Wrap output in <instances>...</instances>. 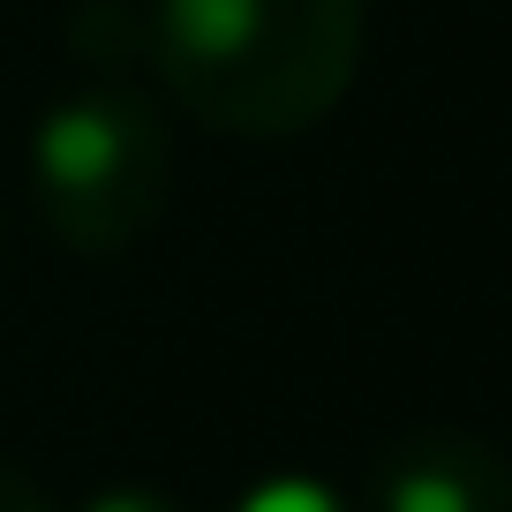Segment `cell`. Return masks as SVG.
I'll return each mask as SVG.
<instances>
[{
  "mask_svg": "<svg viewBox=\"0 0 512 512\" xmlns=\"http://www.w3.org/2000/svg\"><path fill=\"white\" fill-rule=\"evenodd\" d=\"M369 0H151L144 53L166 91L226 136H302L362 68Z\"/></svg>",
  "mask_w": 512,
  "mask_h": 512,
  "instance_id": "1",
  "label": "cell"
},
{
  "mask_svg": "<svg viewBox=\"0 0 512 512\" xmlns=\"http://www.w3.org/2000/svg\"><path fill=\"white\" fill-rule=\"evenodd\" d=\"M31 189L68 249H128L159 226L166 189H174V136L159 106L121 83H91L46 106L31 128Z\"/></svg>",
  "mask_w": 512,
  "mask_h": 512,
  "instance_id": "2",
  "label": "cell"
},
{
  "mask_svg": "<svg viewBox=\"0 0 512 512\" xmlns=\"http://www.w3.org/2000/svg\"><path fill=\"white\" fill-rule=\"evenodd\" d=\"M505 452L475 430H415L377 460V512H505Z\"/></svg>",
  "mask_w": 512,
  "mask_h": 512,
  "instance_id": "3",
  "label": "cell"
},
{
  "mask_svg": "<svg viewBox=\"0 0 512 512\" xmlns=\"http://www.w3.org/2000/svg\"><path fill=\"white\" fill-rule=\"evenodd\" d=\"M68 31H76V53L91 68H121L128 53L144 46V8L136 0H83Z\"/></svg>",
  "mask_w": 512,
  "mask_h": 512,
  "instance_id": "4",
  "label": "cell"
},
{
  "mask_svg": "<svg viewBox=\"0 0 512 512\" xmlns=\"http://www.w3.org/2000/svg\"><path fill=\"white\" fill-rule=\"evenodd\" d=\"M234 512H347V497L309 482V475H272V482H256Z\"/></svg>",
  "mask_w": 512,
  "mask_h": 512,
  "instance_id": "5",
  "label": "cell"
},
{
  "mask_svg": "<svg viewBox=\"0 0 512 512\" xmlns=\"http://www.w3.org/2000/svg\"><path fill=\"white\" fill-rule=\"evenodd\" d=\"M83 512H181V505L159 497V490H136V482H113V490H98Z\"/></svg>",
  "mask_w": 512,
  "mask_h": 512,
  "instance_id": "6",
  "label": "cell"
},
{
  "mask_svg": "<svg viewBox=\"0 0 512 512\" xmlns=\"http://www.w3.org/2000/svg\"><path fill=\"white\" fill-rule=\"evenodd\" d=\"M0 512H53V497L38 490V482L23 475V467H8V460H0Z\"/></svg>",
  "mask_w": 512,
  "mask_h": 512,
  "instance_id": "7",
  "label": "cell"
}]
</instances>
